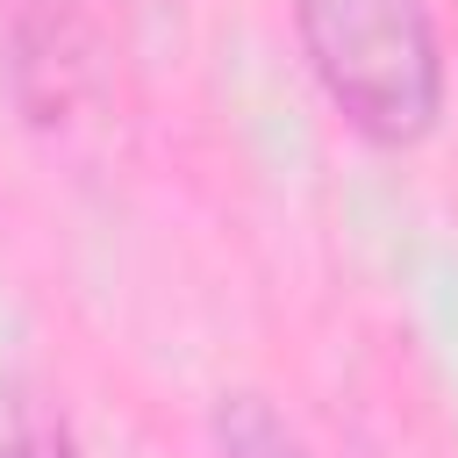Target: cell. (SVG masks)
<instances>
[{
    "mask_svg": "<svg viewBox=\"0 0 458 458\" xmlns=\"http://www.w3.org/2000/svg\"><path fill=\"white\" fill-rule=\"evenodd\" d=\"M293 43L358 143L415 150L444 122L451 72L429 0H293Z\"/></svg>",
    "mask_w": 458,
    "mask_h": 458,
    "instance_id": "1",
    "label": "cell"
},
{
    "mask_svg": "<svg viewBox=\"0 0 458 458\" xmlns=\"http://www.w3.org/2000/svg\"><path fill=\"white\" fill-rule=\"evenodd\" d=\"M86 79H93V36H86L64 7L36 0V7L14 21V93H21V114H29L36 129L64 122V114L79 107Z\"/></svg>",
    "mask_w": 458,
    "mask_h": 458,
    "instance_id": "2",
    "label": "cell"
},
{
    "mask_svg": "<svg viewBox=\"0 0 458 458\" xmlns=\"http://www.w3.org/2000/svg\"><path fill=\"white\" fill-rule=\"evenodd\" d=\"M208 451L215 458H329L301 422H286L265 394L236 386L208 408Z\"/></svg>",
    "mask_w": 458,
    "mask_h": 458,
    "instance_id": "3",
    "label": "cell"
},
{
    "mask_svg": "<svg viewBox=\"0 0 458 458\" xmlns=\"http://www.w3.org/2000/svg\"><path fill=\"white\" fill-rule=\"evenodd\" d=\"M0 458H79V444H72V429L50 422V415H14V422L0 429Z\"/></svg>",
    "mask_w": 458,
    "mask_h": 458,
    "instance_id": "4",
    "label": "cell"
}]
</instances>
